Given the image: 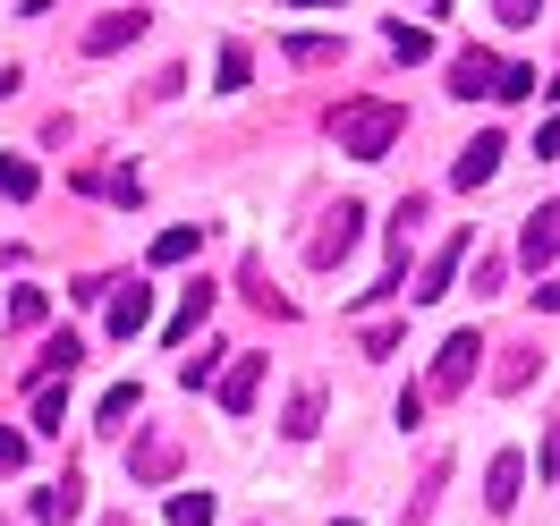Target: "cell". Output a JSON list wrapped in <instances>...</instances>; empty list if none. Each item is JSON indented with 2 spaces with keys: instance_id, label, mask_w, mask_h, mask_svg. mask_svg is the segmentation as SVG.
I'll return each mask as SVG.
<instances>
[{
  "instance_id": "14",
  "label": "cell",
  "mask_w": 560,
  "mask_h": 526,
  "mask_svg": "<svg viewBox=\"0 0 560 526\" xmlns=\"http://www.w3.org/2000/svg\"><path fill=\"white\" fill-rule=\"evenodd\" d=\"M458 255H467V238H451L433 264H424V281H417V306H433V297H451V281H458Z\"/></svg>"
},
{
  "instance_id": "30",
  "label": "cell",
  "mask_w": 560,
  "mask_h": 526,
  "mask_svg": "<svg viewBox=\"0 0 560 526\" xmlns=\"http://www.w3.org/2000/svg\"><path fill=\"white\" fill-rule=\"evenodd\" d=\"M399 349V323H365V356H390Z\"/></svg>"
},
{
  "instance_id": "36",
  "label": "cell",
  "mask_w": 560,
  "mask_h": 526,
  "mask_svg": "<svg viewBox=\"0 0 560 526\" xmlns=\"http://www.w3.org/2000/svg\"><path fill=\"white\" fill-rule=\"evenodd\" d=\"M289 9H331V0H289Z\"/></svg>"
},
{
  "instance_id": "34",
  "label": "cell",
  "mask_w": 560,
  "mask_h": 526,
  "mask_svg": "<svg viewBox=\"0 0 560 526\" xmlns=\"http://www.w3.org/2000/svg\"><path fill=\"white\" fill-rule=\"evenodd\" d=\"M18 85H26V77H18V69H0V103H9V94H18Z\"/></svg>"
},
{
  "instance_id": "39",
  "label": "cell",
  "mask_w": 560,
  "mask_h": 526,
  "mask_svg": "<svg viewBox=\"0 0 560 526\" xmlns=\"http://www.w3.org/2000/svg\"><path fill=\"white\" fill-rule=\"evenodd\" d=\"M0 526H9V518H0Z\"/></svg>"
},
{
  "instance_id": "20",
  "label": "cell",
  "mask_w": 560,
  "mask_h": 526,
  "mask_svg": "<svg viewBox=\"0 0 560 526\" xmlns=\"http://www.w3.org/2000/svg\"><path fill=\"white\" fill-rule=\"evenodd\" d=\"M196 246H205V230H162V238H153V264H187Z\"/></svg>"
},
{
  "instance_id": "10",
  "label": "cell",
  "mask_w": 560,
  "mask_h": 526,
  "mask_svg": "<svg viewBox=\"0 0 560 526\" xmlns=\"http://www.w3.org/2000/svg\"><path fill=\"white\" fill-rule=\"evenodd\" d=\"M501 153H510V144H501V137H476V144H458L451 178H458V187H467V196H476V187H485V178L501 171Z\"/></svg>"
},
{
  "instance_id": "37",
  "label": "cell",
  "mask_w": 560,
  "mask_h": 526,
  "mask_svg": "<svg viewBox=\"0 0 560 526\" xmlns=\"http://www.w3.org/2000/svg\"><path fill=\"white\" fill-rule=\"evenodd\" d=\"M544 94H552V103H560V77H552V85H544Z\"/></svg>"
},
{
  "instance_id": "32",
  "label": "cell",
  "mask_w": 560,
  "mask_h": 526,
  "mask_svg": "<svg viewBox=\"0 0 560 526\" xmlns=\"http://www.w3.org/2000/svg\"><path fill=\"white\" fill-rule=\"evenodd\" d=\"M535 153H544V162H560V119H544V137H535Z\"/></svg>"
},
{
  "instance_id": "29",
  "label": "cell",
  "mask_w": 560,
  "mask_h": 526,
  "mask_svg": "<svg viewBox=\"0 0 560 526\" xmlns=\"http://www.w3.org/2000/svg\"><path fill=\"white\" fill-rule=\"evenodd\" d=\"M18 467H26V433H9V424H0V476H18Z\"/></svg>"
},
{
  "instance_id": "5",
  "label": "cell",
  "mask_w": 560,
  "mask_h": 526,
  "mask_svg": "<svg viewBox=\"0 0 560 526\" xmlns=\"http://www.w3.org/2000/svg\"><path fill=\"white\" fill-rule=\"evenodd\" d=\"M552 255H560V204H535V212H526V230H518V264L544 272Z\"/></svg>"
},
{
  "instance_id": "17",
  "label": "cell",
  "mask_w": 560,
  "mask_h": 526,
  "mask_svg": "<svg viewBox=\"0 0 560 526\" xmlns=\"http://www.w3.org/2000/svg\"><path fill=\"white\" fill-rule=\"evenodd\" d=\"M280 51H289L298 69H331V60H340V43H331V35H289Z\"/></svg>"
},
{
  "instance_id": "16",
  "label": "cell",
  "mask_w": 560,
  "mask_h": 526,
  "mask_svg": "<svg viewBox=\"0 0 560 526\" xmlns=\"http://www.w3.org/2000/svg\"><path fill=\"white\" fill-rule=\"evenodd\" d=\"M35 433H69V390L35 383Z\"/></svg>"
},
{
  "instance_id": "13",
  "label": "cell",
  "mask_w": 560,
  "mask_h": 526,
  "mask_svg": "<svg viewBox=\"0 0 560 526\" xmlns=\"http://www.w3.org/2000/svg\"><path fill=\"white\" fill-rule=\"evenodd\" d=\"M77 356H85V349H77V331H51V340H43V356H35V383H69Z\"/></svg>"
},
{
  "instance_id": "7",
  "label": "cell",
  "mask_w": 560,
  "mask_h": 526,
  "mask_svg": "<svg viewBox=\"0 0 560 526\" xmlns=\"http://www.w3.org/2000/svg\"><path fill=\"white\" fill-rule=\"evenodd\" d=\"M128 476H137V484H171L178 476V442L171 433H144L137 451H128Z\"/></svg>"
},
{
  "instance_id": "26",
  "label": "cell",
  "mask_w": 560,
  "mask_h": 526,
  "mask_svg": "<svg viewBox=\"0 0 560 526\" xmlns=\"http://www.w3.org/2000/svg\"><path fill=\"white\" fill-rule=\"evenodd\" d=\"M390 51H399V60H424V51H433V35H424V26H390Z\"/></svg>"
},
{
  "instance_id": "9",
  "label": "cell",
  "mask_w": 560,
  "mask_h": 526,
  "mask_svg": "<svg viewBox=\"0 0 560 526\" xmlns=\"http://www.w3.org/2000/svg\"><path fill=\"white\" fill-rule=\"evenodd\" d=\"M518 484H526V458L501 451V458H492V476H485V510H492V518H510V510H518Z\"/></svg>"
},
{
  "instance_id": "11",
  "label": "cell",
  "mask_w": 560,
  "mask_h": 526,
  "mask_svg": "<svg viewBox=\"0 0 560 526\" xmlns=\"http://www.w3.org/2000/svg\"><path fill=\"white\" fill-rule=\"evenodd\" d=\"M137 35H144V9H110V17L85 26V51L103 60V51H119V43H137Z\"/></svg>"
},
{
  "instance_id": "35",
  "label": "cell",
  "mask_w": 560,
  "mask_h": 526,
  "mask_svg": "<svg viewBox=\"0 0 560 526\" xmlns=\"http://www.w3.org/2000/svg\"><path fill=\"white\" fill-rule=\"evenodd\" d=\"M43 9H60V0H26V17H43Z\"/></svg>"
},
{
  "instance_id": "23",
  "label": "cell",
  "mask_w": 560,
  "mask_h": 526,
  "mask_svg": "<svg viewBox=\"0 0 560 526\" xmlns=\"http://www.w3.org/2000/svg\"><path fill=\"white\" fill-rule=\"evenodd\" d=\"M137 399H144L137 383H119V390H103V424H128V417H137Z\"/></svg>"
},
{
  "instance_id": "28",
  "label": "cell",
  "mask_w": 560,
  "mask_h": 526,
  "mask_svg": "<svg viewBox=\"0 0 560 526\" xmlns=\"http://www.w3.org/2000/svg\"><path fill=\"white\" fill-rule=\"evenodd\" d=\"M492 9H501L510 26H544V0H492Z\"/></svg>"
},
{
  "instance_id": "8",
  "label": "cell",
  "mask_w": 560,
  "mask_h": 526,
  "mask_svg": "<svg viewBox=\"0 0 560 526\" xmlns=\"http://www.w3.org/2000/svg\"><path fill=\"white\" fill-rule=\"evenodd\" d=\"M77 510H85V476H77V467L60 476V484H43V492H35V526H69Z\"/></svg>"
},
{
  "instance_id": "21",
  "label": "cell",
  "mask_w": 560,
  "mask_h": 526,
  "mask_svg": "<svg viewBox=\"0 0 560 526\" xmlns=\"http://www.w3.org/2000/svg\"><path fill=\"white\" fill-rule=\"evenodd\" d=\"M171 526H212V492H171Z\"/></svg>"
},
{
  "instance_id": "33",
  "label": "cell",
  "mask_w": 560,
  "mask_h": 526,
  "mask_svg": "<svg viewBox=\"0 0 560 526\" xmlns=\"http://www.w3.org/2000/svg\"><path fill=\"white\" fill-rule=\"evenodd\" d=\"M544 476H552V484H560V424H552V433H544Z\"/></svg>"
},
{
  "instance_id": "25",
  "label": "cell",
  "mask_w": 560,
  "mask_h": 526,
  "mask_svg": "<svg viewBox=\"0 0 560 526\" xmlns=\"http://www.w3.org/2000/svg\"><path fill=\"white\" fill-rule=\"evenodd\" d=\"M9 323H18V331H35V323H43V289H18V297H9Z\"/></svg>"
},
{
  "instance_id": "27",
  "label": "cell",
  "mask_w": 560,
  "mask_h": 526,
  "mask_svg": "<svg viewBox=\"0 0 560 526\" xmlns=\"http://www.w3.org/2000/svg\"><path fill=\"white\" fill-rule=\"evenodd\" d=\"M526 374H535V356H526V349H510V356H501V374H492V383H501V390H526Z\"/></svg>"
},
{
  "instance_id": "31",
  "label": "cell",
  "mask_w": 560,
  "mask_h": 526,
  "mask_svg": "<svg viewBox=\"0 0 560 526\" xmlns=\"http://www.w3.org/2000/svg\"><path fill=\"white\" fill-rule=\"evenodd\" d=\"M535 315H560V272H552L544 289H535Z\"/></svg>"
},
{
  "instance_id": "3",
  "label": "cell",
  "mask_w": 560,
  "mask_h": 526,
  "mask_svg": "<svg viewBox=\"0 0 560 526\" xmlns=\"http://www.w3.org/2000/svg\"><path fill=\"white\" fill-rule=\"evenodd\" d=\"M476 356H485V331H451V340H442V356H433V390H442V399H458V390L476 383Z\"/></svg>"
},
{
  "instance_id": "24",
  "label": "cell",
  "mask_w": 560,
  "mask_h": 526,
  "mask_svg": "<svg viewBox=\"0 0 560 526\" xmlns=\"http://www.w3.org/2000/svg\"><path fill=\"white\" fill-rule=\"evenodd\" d=\"M246 85V43H221V94H238Z\"/></svg>"
},
{
  "instance_id": "22",
  "label": "cell",
  "mask_w": 560,
  "mask_h": 526,
  "mask_svg": "<svg viewBox=\"0 0 560 526\" xmlns=\"http://www.w3.org/2000/svg\"><path fill=\"white\" fill-rule=\"evenodd\" d=\"M535 85H544V77L526 69V60H510V69H501V94H492V103H526V94H535Z\"/></svg>"
},
{
  "instance_id": "1",
  "label": "cell",
  "mask_w": 560,
  "mask_h": 526,
  "mask_svg": "<svg viewBox=\"0 0 560 526\" xmlns=\"http://www.w3.org/2000/svg\"><path fill=\"white\" fill-rule=\"evenodd\" d=\"M399 137H408V110H399V103H374V94H365V103L331 110V144H340L349 162H383Z\"/></svg>"
},
{
  "instance_id": "15",
  "label": "cell",
  "mask_w": 560,
  "mask_h": 526,
  "mask_svg": "<svg viewBox=\"0 0 560 526\" xmlns=\"http://www.w3.org/2000/svg\"><path fill=\"white\" fill-rule=\"evenodd\" d=\"M205 323H212V289L196 281V289H187V297H178V315H171V340H196Z\"/></svg>"
},
{
  "instance_id": "2",
  "label": "cell",
  "mask_w": 560,
  "mask_h": 526,
  "mask_svg": "<svg viewBox=\"0 0 560 526\" xmlns=\"http://www.w3.org/2000/svg\"><path fill=\"white\" fill-rule=\"evenodd\" d=\"M357 230H365V212H357V204L323 212V230L306 238V264H315V272H331V264H349V255H357Z\"/></svg>"
},
{
  "instance_id": "4",
  "label": "cell",
  "mask_w": 560,
  "mask_h": 526,
  "mask_svg": "<svg viewBox=\"0 0 560 526\" xmlns=\"http://www.w3.org/2000/svg\"><path fill=\"white\" fill-rule=\"evenodd\" d=\"M153 323V289L144 281H110V340H137Z\"/></svg>"
},
{
  "instance_id": "6",
  "label": "cell",
  "mask_w": 560,
  "mask_h": 526,
  "mask_svg": "<svg viewBox=\"0 0 560 526\" xmlns=\"http://www.w3.org/2000/svg\"><path fill=\"white\" fill-rule=\"evenodd\" d=\"M501 69H510V60H492V51H458L451 94H467V103H476V94H501Z\"/></svg>"
},
{
  "instance_id": "12",
  "label": "cell",
  "mask_w": 560,
  "mask_h": 526,
  "mask_svg": "<svg viewBox=\"0 0 560 526\" xmlns=\"http://www.w3.org/2000/svg\"><path fill=\"white\" fill-rule=\"evenodd\" d=\"M255 390H264V356H238V365L221 374V408H230V417H246V408H255Z\"/></svg>"
},
{
  "instance_id": "18",
  "label": "cell",
  "mask_w": 560,
  "mask_h": 526,
  "mask_svg": "<svg viewBox=\"0 0 560 526\" xmlns=\"http://www.w3.org/2000/svg\"><path fill=\"white\" fill-rule=\"evenodd\" d=\"M315 424H323V390H298V399H289V417H280V433H289V442H306Z\"/></svg>"
},
{
  "instance_id": "19",
  "label": "cell",
  "mask_w": 560,
  "mask_h": 526,
  "mask_svg": "<svg viewBox=\"0 0 560 526\" xmlns=\"http://www.w3.org/2000/svg\"><path fill=\"white\" fill-rule=\"evenodd\" d=\"M43 178H35V162H18V153H9V162H0V196H9V204H26V196H35Z\"/></svg>"
},
{
  "instance_id": "38",
  "label": "cell",
  "mask_w": 560,
  "mask_h": 526,
  "mask_svg": "<svg viewBox=\"0 0 560 526\" xmlns=\"http://www.w3.org/2000/svg\"><path fill=\"white\" fill-rule=\"evenodd\" d=\"M340 526H357V518H340Z\"/></svg>"
}]
</instances>
